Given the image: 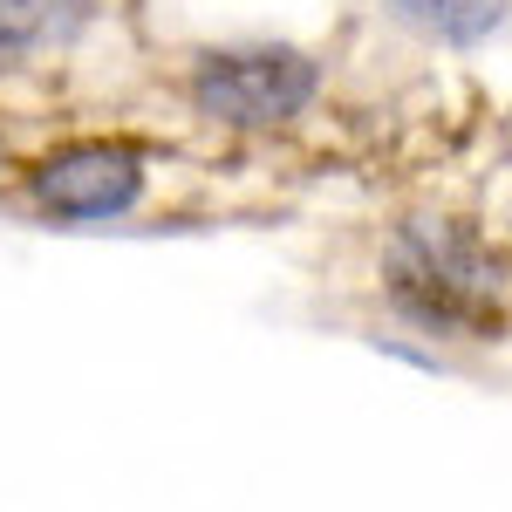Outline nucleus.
<instances>
[{
	"label": "nucleus",
	"instance_id": "1",
	"mask_svg": "<svg viewBox=\"0 0 512 512\" xmlns=\"http://www.w3.org/2000/svg\"><path fill=\"white\" fill-rule=\"evenodd\" d=\"M506 287V253L451 212H410L383 239V301L417 335L492 342L506 328Z\"/></svg>",
	"mask_w": 512,
	"mask_h": 512
},
{
	"label": "nucleus",
	"instance_id": "2",
	"mask_svg": "<svg viewBox=\"0 0 512 512\" xmlns=\"http://www.w3.org/2000/svg\"><path fill=\"white\" fill-rule=\"evenodd\" d=\"M185 96L219 130H287L315 110L321 62L294 41H246V48H205L185 69Z\"/></svg>",
	"mask_w": 512,
	"mask_h": 512
},
{
	"label": "nucleus",
	"instance_id": "3",
	"mask_svg": "<svg viewBox=\"0 0 512 512\" xmlns=\"http://www.w3.org/2000/svg\"><path fill=\"white\" fill-rule=\"evenodd\" d=\"M144 151L130 137H69L41 151L21 178V192L48 219H123L144 198Z\"/></svg>",
	"mask_w": 512,
	"mask_h": 512
},
{
	"label": "nucleus",
	"instance_id": "4",
	"mask_svg": "<svg viewBox=\"0 0 512 512\" xmlns=\"http://www.w3.org/2000/svg\"><path fill=\"white\" fill-rule=\"evenodd\" d=\"M403 28H417L424 41H444V48H478L506 28L512 0H383Z\"/></svg>",
	"mask_w": 512,
	"mask_h": 512
},
{
	"label": "nucleus",
	"instance_id": "5",
	"mask_svg": "<svg viewBox=\"0 0 512 512\" xmlns=\"http://www.w3.org/2000/svg\"><path fill=\"white\" fill-rule=\"evenodd\" d=\"M96 14V0H0V55H35L76 41Z\"/></svg>",
	"mask_w": 512,
	"mask_h": 512
}]
</instances>
